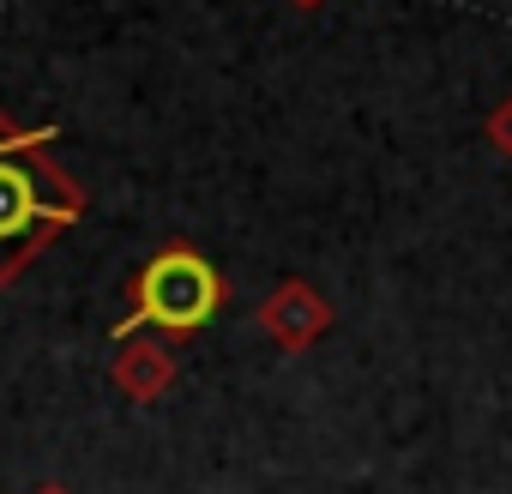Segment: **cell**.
Returning <instances> with one entry per match:
<instances>
[{"instance_id": "2", "label": "cell", "mask_w": 512, "mask_h": 494, "mask_svg": "<svg viewBox=\"0 0 512 494\" xmlns=\"http://www.w3.org/2000/svg\"><path fill=\"white\" fill-rule=\"evenodd\" d=\"M73 217H79V199H49V175L13 157V145H0V284L13 278V266L37 247L43 229Z\"/></svg>"}, {"instance_id": "1", "label": "cell", "mask_w": 512, "mask_h": 494, "mask_svg": "<svg viewBox=\"0 0 512 494\" xmlns=\"http://www.w3.org/2000/svg\"><path fill=\"white\" fill-rule=\"evenodd\" d=\"M223 302V284L217 272L193 254V247H169V254H157L145 272H139V308L115 326V332H139V326H163L175 338L199 332Z\"/></svg>"}]
</instances>
